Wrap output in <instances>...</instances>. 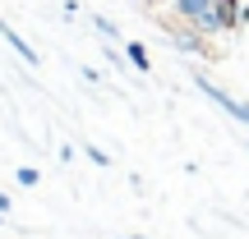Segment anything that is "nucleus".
<instances>
[{
  "label": "nucleus",
  "mask_w": 249,
  "mask_h": 239,
  "mask_svg": "<svg viewBox=\"0 0 249 239\" xmlns=\"http://www.w3.org/2000/svg\"><path fill=\"white\" fill-rule=\"evenodd\" d=\"M161 32L176 42L180 55H203V60H217V55H222V51H213V37H203L198 28H189L185 18H176V14H161Z\"/></svg>",
  "instance_id": "f257e3e1"
},
{
  "label": "nucleus",
  "mask_w": 249,
  "mask_h": 239,
  "mask_svg": "<svg viewBox=\"0 0 249 239\" xmlns=\"http://www.w3.org/2000/svg\"><path fill=\"white\" fill-rule=\"evenodd\" d=\"M171 14L185 18L189 28H198L203 37H217L222 32V14H217V0H176Z\"/></svg>",
  "instance_id": "f03ea898"
},
{
  "label": "nucleus",
  "mask_w": 249,
  "mask_h": 239,
  "mask_svg": "<svg viewBox=\"0 0 249 239\" xmlns=\"http://www.w3.org/2000/svg\"><path fill=\"white\" fill-rule=\"evenodd\" d=\"M194 88L203 92L208 101H217V106H222L226 115H235L240 124H249V101H240V97H231V92H222V88H217L213 79H208V74H194Z\"/></svg>",
  "instance_id": "7ed1b4c3"
},
{
  "label": "nucleus",
  "mask_w": 249,
  "mask_h": 239,
  "mask_svg": "<svg viewBox=\"0 0 249 239\" xmlns=\"http://www.w3.org/2000/svg\"><path fill=\"white\" fill-rule=\"evenodd\" d=\"M217 14H222V32H240L249 23V5L240 0H217Z\"/></svg>",
  "instance_id": "20e7f679"
},
{
  "label": "nucleus",
  "mask_w": 249,
  "mask_h": 239,
  "mask_svg": "<svg viewBox=\"0 0 249 239\" xmlns=\"http://www.w3.org/2000/svg\"><path fill=\"white\" fill-rule=\"evenodd\" d=\"M0 37H5V42H9V51H14V55H18V60H23V64H33V69H37V64H42V55H37L33 46H28L23 37H18L14 28L5 23V18H0Z\"/></svg>",
  "instance_id": "39448f33"
},
{
  "label": "nucleus",
  "mask_w": 249,
  "mask_h": 239,
  "mask_svg": "<svg viewBox=\"0 0 249 239\" xmlns=\"http://www.w3.org/2000/svg\"><path fill=\"white\" fill-rule=\"evenodd\" d=\"M124 55H129L134 74H152V60H148V51H143V42H124Z\"/></svg>",
  "instance_id": "423d86ee"
},
{
  "label": "nucleus",
  "mask_w": 249,
  "mask_h": 239,
  "mask_svg": "<svg viewBox=\"0 0 249 239\" xmlns=\"http://www.w3.org/2000/svg\"><path fill=\"white\" fill-rule=\"evenodd\" d=\"M14 179H18L23 189H37V184H42V170H37V166H18V170H14Z\"/></svg>",
  "instance_id": "0eeeda50"
},
{
  "label": "nucleus",
  "mask_w": 249,
  "mask_h": 239,
  "mask_svg": "<svg viewBox=\"0 0 249 239\" xmlns=\"http://www.w3.org/2000/svg\"><path fill=\"white\" fill-rule=\"evenodd\" d=\"M92 28H97V32H102V37H107V42H116V37H120V28H116V23H111V18H107V14H97V18H92Z\"/></svg>",
  "instance_id": "6e6552de"
},
{
  "label": "nucleus",
  "mask_w": 249,
  "mask_h": 239,
  "mask_svg": "<svg viewBox=\"0 0 249 239\" xmlns=\"http://www.w3.org/2000/svg\"><path fill=\"white\" fill-rule=\"evenodd\" d=\"M83 157H88L92 166H111V157H107V152L97 147V143H88V147H83Z\"/></svg>",
  "instance_id": "1a4fd4ad"
},
{
  "label": "nucleus",
  "mask_w": 249,
  "mask_h": 239,
  "mask_svg": "<svg viewBox=\"0 0 249 239\" xmlns=\"http://www.w3.org/2000/svg\"><path fill=\"white\" fill-rule=\"evenodd\" d=\"M5 212H9V193L0 189V216H5Z\"/></svg>",
  "instance_id": "9d476101"
},
{
  "label": "nucleus",
  "mask_w": 249,
  "mask_h": 239,
  "mask_svg": "<svg viewBox=\"0 0 249 239\" xmlns=\"http://www.w3.org/2000/svg\"><path fill=\"white\" fill-rule=\"evenodd\" d=\"M129 239H148V235H129Z\"/></svg>",
  "instance_id": "9b49d317"
}]
</instances>
